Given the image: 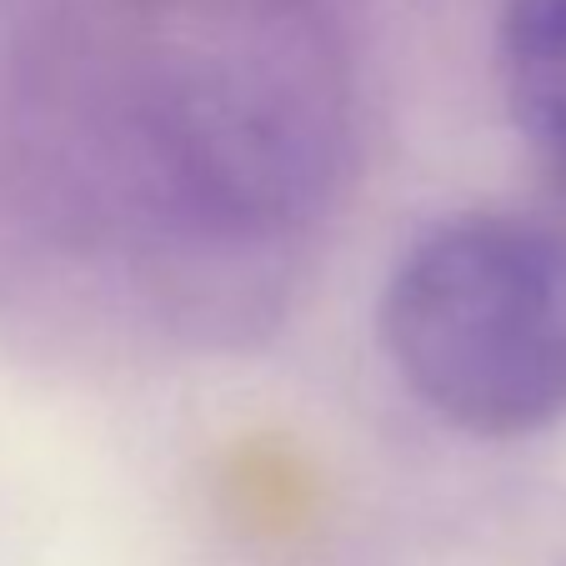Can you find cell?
<instances>
[{
	"label": "cell",
	"instance_id": "cell-1",
	"mask_svg": "<svg viewBox=\"0 0 566 566\" xmlns=\"http://www.w3.org/2000/svg\"><path fill=\"white\" fill-rule=\"evenodd\" d=\"M381 342L411 391L476 437L566 417V216L467 211L396 261Z\"/></svg>",
	"mask_w": 566,
	"mask_h": 566
},
{
	"label": "cell",
	"instance_id": "cell-2",
	"mask_svg": "<svg viewBox=\"0 0 566 566\" xmlns=\"http://www.w3.org/2000/svg\"><path fill=\"white\" fill-rule=\"evenodd\" d=\"M502 86L532 156L566 186V0H506Z\"/></svg>",
	"mask_w": 566,
	"mask_h": 566
}]
</instances>
